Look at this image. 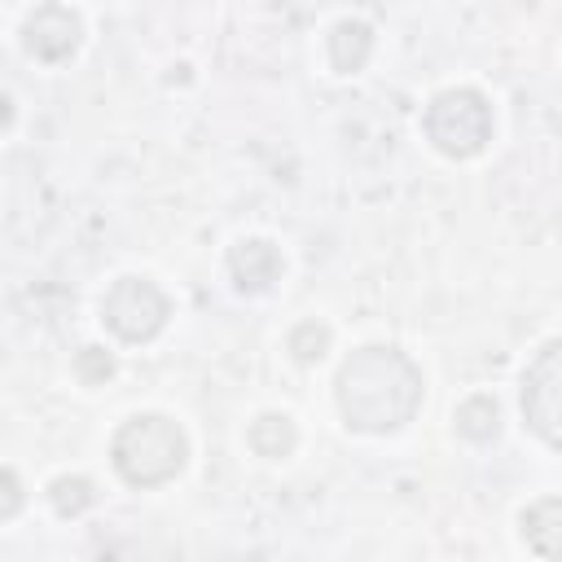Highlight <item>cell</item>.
Returning a JSON list of instances; mask_svg holds the SVG:
<instances>
[{
  "mask_svg": "<svg viewBox=\"0 0 562 562\" xmlns=\"http://www.w3.org/2000/svg\"><path fill=\"white\" fill-rule=\"evenodd\" d=\"M334 395L347 430L391 435L422 408V369L400 347H360L342 360Z\"/></svg>",
  "mask_w": 562,
  "mask_h": 562,
  "instance_id": "obj_1",
  "label": "cell"
},
{
  "mask_svg": "<svg viewBox=\"0 0 562 562\" xmlns=\"http://www.w3.org/2000/svg\"><path fill=\"white\" fill-rule=\"evenodd\" d=\"M110 461L132 487H162L189 461V439L167 413H136L114 430Z\"/></svg>",
  "mask_w": 562,
  "mask_h": 562,
  "instance_id": "obj_2",
  "label": "cell"
},
{
  "mask_svg": "<svg viewBox=\"0 0 562 562\" xmlns=\"http://www.w3.org/2000/svg\"><path fill=\"white\" fill-rule=\"evenodd\" d=\"M422 132L443 158H474L492 140V105L479 88H443L430 97Z\"/></svg>",
  "mask_w": 562,
  "mask_h": 562,
  "instance_id": "obj_3",
  "label": "cell"
},
{
  "mask_svg": "<svg viewBox=\"0 0 562 562\" xmlns=\"http://www.w3.org/2000/svg\"><path fill=\"white\" fill-rule=\"evenodd\" d=\"M171 316V299L149 277H119L101 299V321L123 342H149L162 334Z\"/></svg>",
  "mask_w": 562,
  "mask_h": 562,
  "instance_id": "obj_4",
  "label": "cell"
},
{
  "mask_svg": "<svg viewBox=\"0 0 562 562\" xmlns=\"http://www.w3.org/2000/svg\"><path fill=\"white\" fill-rule=\"evenodd\" d=\"M522 422L536 439L562 452V338L544 342L536 360L522 369Z\"/></svg>",
  "mask_w": 562,
  "mask_h": 562,
  "instance_id": "obj_5",
  "label": "cell"
},
{
  "mask_svg": "<svg viewBox=\"0 0 562 562\" xmlns=\"http://www.w3.org/2000/svg\"><path fill=\"white\" fill-rule=\"evenodd\" d=\"M79 40H83V22H79V13H75L70 4H57V0L40 4V9L26 18V26H22V44H26V53L40 57V61H48V66L70 61L75 48H79Z\"/></svg>",
  "mask_w": 562,
  "mask_h": 562,
  "instance_id": "obj_6",
  "label": "cell"
},
{
  "mask_svg": "<svg viewBox=\"0 0 562 562\" xmlns=\"http://www.w3.org/2000/svg\"><path fill=\"white\" fill-rule=\"evenodd\" d=\"M228 272L237 281V290L259 294L281 277V250L272 241H263V237H246V241H237L228 250Z\"/></svg>",
  "mask_w": 562,
  "mask_h": 562,
  "instance_id": "obj_7",
  "label": "cell"
},
{
  "mask_svg": "<svg viewBox=\"0 0 562 562\" xmlns=\"http://www.w3.org/2000/svg\"><path fill=\"white\" fill-rule=\"evenodd\" d=\"M522 540L540 558H562V496H540L522 509Z\"/></svg>",
  "mask_w": 562,
  "mask_h": 562,
  "instance_id": "obj_8",
  "label": "cell"
},
{
  "mask_svg": "<svg viewBox=\"0 0 562 562\" xmlns=\"http://www.w3.org/2000/svg\"><path fill=\"white\" fill-rule=\"evenodd\" d=\"M369 53H373V31H369V22L342 18V22L329 31V66H334V70L351 75V70H360V66L369 61Z\"/></svg>",
  "mask_w": 562,
  "mask_h": 562,
  "instance_id": "obj_9",
  "label": "cell"
},
{
  "mask_svg": "<svg viewBox=\"0 0 562 562\" xmlns=\"http://www.w3.org/2000/svg\"><path fill=\"white\" fill-rule=\"evenodd\" d=\"M250 448L259 452V457H268V461H281V457H290L294 452V443H299V430H294V422L285 417V413H259L255 422H250Z\"/></svg>",
  "mask_w": 562,
  "mask_h": 562,
  "instance_id": "obj_10",
  "label": "cell"
},
{
  "mask_svg": "<svg viewBox=\"0 0 562 562\" xmlns=\"http://www.w3.org/2000/svg\"><path fill=\"white\" fill-rule=\"evenodd\" d=\"M452 422H457V430H461L465 439L483 443V439L496 435L501 413H496V400H492V395H470V400L457 404V417H452Z\"/></svg>",
  "mask_w": 562,
  "mask_h": 562,
  "instance_id": "obj_11",
  "label": "cell"
},
{
  "mask_svg": "<svg viewBox=\"0 0 562 562\" xmlns=\"http://www.w3.org/2000/svg\"><path fill=\"white\" fill-rule=\"evenodd\" d=\"M48 501H53V509H57L61 518H75V514H83V509L97 501V492H92L88 479H79V474H61V479L48 483Z\"/></svg>",
  "mask_w": 562,
  "mask_h": 562,
  "instance_id": "obj_12",
  "label": "cell"
},
{
  "mask_svg": "<svg viewBox=\"0 0 562 562\" xmlns=\"http://www.w3.org/2000/svg\"><path fill=\"white\" fill-rule=\"evenodd\" d=\"M325 347H329V329L316 325V321H303V325L290 334V351H294L299 364H316V360L325 356Z\"/></svg>",
  "mask_w": 562,
  "mask_h": 562,
  "instance_id": "obj_13",
  "label": "cell"
},
{
  "mask_svg": "<svg viewBox=\"0 0 562 562\" xmlns=\"http://www.w3.org/2000/svg\"><path fill=\"white\" fill-rule=\"evenodd\" d=\"M75 369H79L83 382H105V378L114 373V360H110V351H101V347H83V351L75 356Z\"/></svg>",
  "mask_w": 562,
  "mask_h": 562,
  "instance_id": "obj_14",
  "label": "cell"
},
{
  "mask_svg": "<svg viewBox=\"0 0 562 562\" xmlns=\"http://www.w3.org/2000/svg\"><path fill=\"white\" fill-rule=\"evenodd\" d=\"M4 492H9V496H4V509H0V518L9 522V518L18 514V505H22V492H18V479H13V470H4Z\"/></svg>",
  "mask_w": 562,
  "mask_h": 562,
  "instance_id": "obj_15",
  "label": "cell"
}]
</instances>
